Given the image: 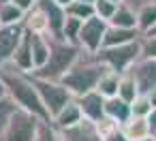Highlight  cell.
Segmentation results:
<instances>
[{
    "label": "cell",
    "instance_id": "cell-1",
    "mask_svg": "<svg viewBox=\"0 0 156 141\" xmlns=\"http://www.w3.org/2000/svg\"><path fill=\"white\" fill-rule=\"evenodd\" d=\"M0 79H2L5 88H7V96L24 111L37 115L41 122H51L39 92H37V86H34V79L32 75L20 71L13 62H7L0 66Z\"/></svg>",
    "mask_w": 156,
    "mask_h": 141
},
{
    "label": "cell",
    "instance_id": "cell-2",
    "mask_svg": "<svg viewBox=\"0 0 156 141\" xmlns=\"http://www.w3.org/2000/svg\"><path fill=\"white\" fill-rule=\"evenodd\" d=\"M109 69L96 58V54H88V51L81 49L79 58L75 60V64L71 66V71L60 79V83L75 98H79V96H83L88 92H94L96 86H98V81H101V77Z\"/></svg>",
    "mask_w": 156,
    "mask_h": 141
},
{
    "label": "cell",
    "instance_id": "cell-3",
    "mask_svg": "<svg viewBox=\"0 0 156 141\" xmlns=\"http://www.w3.org/2000/svg\"><path fill=\"white\" fill-rule=\"evenodd\" d=\"M49 60L43 69L34 71L32 77L34 79H43V81H60L69 71L71 66L75 64V60L79 58L81 54V47L64 41V39H51L49 37Z\"/></svg>",
    "mask_w": 156,
    "mask_h": 141
},
{
    "label": "cell",
    "instance_id": "cell-4",
    "mask_svg": "<svg viewBox=\"0 0 156 141\" xmlns=\"http://www.w3.org/2000/svg\"><path fill=\"white\" fill-rule=\"evenodd\" d=\"M96 58H98L109 71L122 75V73H126V71L141 58V45H139V41H135V43H128V45L103 47V49L96 54Z\"/></svg>",
    "mask_w": 156,
    "mask_h": 141
},
{
    "label": "cell",
    "instance_id": "cell-5",
    "mask_svg": "<svg viewBox=\"0 0 156 141\" xmlns=\"http://www.w3.org/2000/svg\"><path fill=\"white\" fill-rule=\"evenodd\" d=\"M39 126H41V120L37 115H32L24 109H17L7 124L2 141H37Z\"/></svg>",
    "mask_w": 156,
    "mask_h": 141
},
{
    "label": "cell",
    "instance_id": "cell-6",
    "mask_svg": "<svg viewBox=\"0 0 156 141\" xmlns=\"http://www.w3.org/2000/svg\"><path fill=\"white\" fill-rule=\"evenodd\" d=\"M32 79H34V77H32ZM34 86H37V92H39V96H41V100H43V105H45V109H47V113H49L51 120L75 98L60 81L34 79Z\"/></svg>",
    "mask_w": 156,
    "mask_h": 141
},
{
    "label": "cell",
    "instance_id": "cell-7",
    "mask_svg": "<svg viewBox=\"0 0 156 141\" xmlns=\"http://www.w3.org/2000/svg\"><path fill=\"white\" fill-rule=\"evenodd\" d=\"M107 22L101 19V17H90L81 24V30H79V47L88 54H98L103 49V39H105V32H107Z\"/></svg>",
    "mask_w": 156,
    "mask_h": 141
},
{
    "label": "cell",
    "instance_id": "cell-8",
    "mask_svg": "<svg viewBox=\"0 0 156 141\" xmlns=\"http://www.w3.org/2000/svg\"><path fill=\"white\" fill-rule=\"evenodd\" d=\"M126 73L135 79V83L139 88V94H150L156 88V60L139 58Z\"/></svg>",
    "mask_w": 156,
    "mask_h": 141
},
{
    "label": "cell",
    "instance_id": "cell-9",
    "mask_svg": "<svg viewBox=\"0 0 156 141\" xmlns=\"http://www.w3.org/2000/svg\"><path fill=\"white\" fill-rule=\"evenodd\" d=\"M26 34L24 24L17 26H0V66L13 60V54L17 49V45L22 43Z\"/></svg>",
    "mask_w": 156,
    "mask_h": 141
},
{
    "label": "cell",
    "instance_id": "cell-10",
    "mask_svg": "<svg viewBox=\"0 0 156 141\" xmlns=\"http://www.w3.org/2000/svg\"><path fill=\"white\" fill-rule=\"evenodd\" d=\"M37 7L45 13L47 22H49V34L51 39H62V30L66 24V11L64 7H60L54 0H37Z\"/></svg>",
    "mask_w": 156,
    "mask_h": 141
},
{
    "label": "cell",
    "instance_id": "cell-11",
    "mask_svg": "<svg viewBox=\"0 0 156 141\" xmlns=\"http://www.w3.org/2000/svg\"><path fill=\"white\" fill-rule=\"evenodd\" d=\"M79 107H81V113H83V120L96 124L105 118V98L94 90V92H88L83 96L77 98Z\"/></svg>",
    "mask_w": 156,
    "mask_h": 141
},
{
    "label": "cell",
    "instance_id": "cell-12",
    "mask_svg": "<svg viewBox=\"0 0 156 141\" xmlns=\"http://www.w3.org/2000/svg\"><path fill=\"white\" fill-rule=\"evenodd\" d=\"M79 122H83V113H81V107H79L77 98H73V100L51 120V126L58 128V130H69V128L77 126Z\"/></svg>",
    "mask_w": 156,
    "mask_h": 141
},
{
    "label": "cell",
    "instance_id": "cell-13",
    "mask_svg": "<svg viewBox=\"0 0 156 141\" xmlns=\"http://www.w3.org/2000/svg\"><path fill=\"white\" fill-rule=\"evenodd\" d=\"M122 132L128 141H145L152 137V130H150V124H147V118H137V115H130L122 126Z\"/></svg>",
    "mask_w": 156,
    "mask_h": 141
},
{
    "label": "cell",
    "instance_id": "cell-14",
    "mask_svg": "<svg viewBox=\"0 0 156 141\" xmlns=\"http://www.w3.org/2000/svg\"><path fill=\"white\" fill-rule=\"evenodd\" d=\"M60 135H62L64 141H103V137L98 135L96 126L92 122H88V120L79 122L77 126H73L69 130H60Z\"/></svg>",
    "mask_w": 156,
    "mask_h": 141
},
{
    "label": "cell",
    "instance_id": "cell-15",
    "mask_svg": "<svg viewBox=\"0 0 156 141\" xmlns=\"http://www.w3.org/2000/svg\"><path fill=\"white\" fill-rule=\"evenodd\" d=\"M141 39L139 30H124V28H113L107 26L105 39H103V47H118V45H128Z\"/></svg>",
    "mask_w": 156,
    "mask_h": 141
},
{
    "label": "cell",
    "instance_id": "cell-16",
    "mask_svg": "<svg viewBox=\"0 0 156 141\" xmlns=\"http://www.w3.org/2000/svg\"><path fill=\"white\" fill-rule=\"evenodd\" d=\"M11 62H13L20 71L32 75V71H34V60H32V45H30V34H28V32L24 34L22 43L17 45V49H15Z\"/></svg>",
    "mask_w": 156,
    "mask_h": 141
},
{
    "label": "cell",
    "instance_id": "cell-17",
    "mask_svg": "<svg viewBox=\"0 0 156 141\" xmlns=\"http://www.w3.org/2000/svg\"><path fill=\"white\" fill-rule=\"evenodd\" d=\"M30 34V32H28ZM30 45H32V60H34V71L43 69L49 60V37L45 34H30ZM32 71V73H34Z\"/></svg>",
    "mask_w": 156,
    "mask_h": 141
},
{
    "label": "cell",
    "instance_id": "cell-18",
    "mask_svg": "<svg viewBox=\"0 0 156 141\" xmlns=\"http://www.w3.org/2000/svg\"><path fill=\"white\" fill-rule=\"evenodd\" d=\"M130 115H133V111H130V105L128 103H124L118 96L105 98V118H109V120H113V122H118L122 126Z\"/></svg>",
    "mask_w": 156,
    "mask_h": 141
},
{
    "label": "cell",
    "instance_id": "cell-19",
    "mask_svg": "<svg viewBox=\"0 0 156 141\" xmlns=\"http://www.w3.org/2000/svg\"><path fill=\"white\" fill-rule=\"evenodd\" d=\"M24 28H26V32H30V34H49V22H47V17H45V13L34 5V9L30 11V13H26V17H24Z\"/></svg>",
    "mask_w": 156,
    "mask_h": 141
},
{
    "label": "cell",
    "instance_id": "cell-20",
    "mask_svg": "<svg viewBox=\"0 0 156 141\" xmlns=\"http://www.w3.org/2000/svg\"><path fill=\"white\" fill-rule=\"evenodd\" d=\"M109 26H113V28H124V30H137V13L130 9V7H126L124 2L118 7V11L113 13V17L107 22Z\"/></svg>",
    "mask_w": 156,
    "mask_h": 141
},
{
    "label": "cell",
    "instance_id": "cell-21",
    "mask_svg": "<svg viewBox=\"0 0 156 141\" xmlns=\"http://www.w3.org/2000/svg\"><path fill=\"white\" fill-rule=\"evenodd\" d=\"M137 96H139V88H137L135 79L128 73H122L120 75V83H118V98H122L124 103L133 105V100Z\"/></svg>",
    "mask_w": 156,
    "mask_h": 141
},
{
    "label": "cell",
    "instance_id": "cell-22",
    "mask_svg": "<svg viewBox=\"0 0 156 141\" xmlns=\"http://www.w3.org/2000/svg\"><path fill=\"white\" fill-rule=\"evenodd\" d=\"M118 83H120V75L113 73V71H107L101 77V81L96 86V92L103 98H113V96H118Z\"/></svg>",
    "mask_w": 156,
    "mask_h": 141
},
{
    "label": "cell",
    "instance_id": "cell-23",
    "mask_svg": "<svg viewBox=\"0 0 156 141\" xmlns=\"http://www.w3.org/2000/svg\"><path fill=\"white\" fill-rule=\"evenodd\" d=\"M24 17H26V13L20 11L13 2L0 5V26H17V24H24Z\"/></svg>",
    "mask_w": 156,
    "mask_h": 141
},
{
    "label": "cell",
    "instance_id": "cell-24",
    "mask_svg": "<svg viewBox=\"0 0 156 141\" xmlns=\"http://www.w3.org/2000/svg\"><path fill=\"white\" fill-rule=\"evenodd\" d=\"M154 26H156V5L139 9L137 11V30L141 34H147Z\"/></svg>",
    "mask_w": 156,
    "mask_h": 141
},
{
    "label": "cell",
    "instance_id": "cell-25",
    "mask_svg": "<svg viewBox=\"0 0 156 141\" xmlns=\"http://www.w3.org/2000/svg\"><path fill=\"white\" fill-rule=\"evenodd\" d=\"M66 17H75V19H79V22H86V19H90V17H94V5H83V2H71L66 9Z\"/></svg>",
    "mask_w": 156,
    "mask_h": 141
},
{
    "label": "cell",
    "instance_id": "cell-26",
    "mask_svg": "<svg viewBox=\"0 0 156 141\" xmlns=\"http://www.w3.org/2000/svg\"><path fill=\"white\" fill-rule=\"evenodd\" d=\"M17 109H20V107H17L9 96L0 98V139H2V135H5V130H7V124H9L11 115H13Z\"/></svg>",
    "mask_w": 156,
    "mask_h": 141
},
{
    "label": "cell",
    "instance_id": "cell-27",
    "mask_svg": "<svg viewBox=\"0 0 156 141\" xmlns=\"http://www.w3.org/2000/svg\"><path fill=\"white\" fill-rule=\"evenodd\" d=\"M81 24H83V22L75 19V17H66V24H64V30H62V39L79 47V43H77V41H79V30H81Z\"/></svg>",
    "mask_w": 156,
    "mask_h": 141
},
{
    "label": "cell",
    "instance_id": "cell-28",
    "mask_svg": "<svg viewBox=\"0 0 156 141\" xmlns=\"http://www.w3.org/2000/svg\"><path fill=\"white\" fill-rule=\"evenodd\" d=\"M118 7L120 5L111 2V0H96V2H94V15L105 19V22H109L113 17V13L118 11Z\"/></svg>",
    "mask_w": 156,
    "mask_h": 141
},
{
    "label": "cell",
    "instance_id": "cell-29",
    "mask_svg": "<svg viewBox=\"0 0 156 141\" xmlns=\"http://www.w3.org/2000/svg\"><path fill=\"white\" fill-rule=\"evenodd\" d=\"M152 103H150V98L145 96V94H139L135 100H133V105H130V111H133V115H137V118H147L150 113H152Z\"/></svg>",
    "mask_w": 156,
    "mask_h": 141
},
{
    "label": "cell",
    "instance_id": "cell-30",
    "mask_svg": "<svg viewBox=\"0 0 156 141\" xmlns=\"http://www.w3.org/2000/svg\"><path fill=\"white\" fill-rule=\"evenodd\" d=\"M37 141H64V139H62L60 130H56V128L51 126V122H41Z\"/></svg>",
    "mask_w": 156,
    "mask_h": 141
},
{
    "label": "cell",
    "instance_id": "cell-31",
    "mask_svg": "<svg viewBox=\"0 0 156 141\" xmlns=\"http://www.w3.org/2000/svg\"><path fill=\"white\" fill-rule=\"evenodd\" d=\"M139 45H141V58L156 60V39H154V37H145V34H141Z\"/></svg>",
    "mask_w": 156,
    "mask_h": 141
},
{
    "label": "cell",
    "instance_id": "cell-32",
    "mask_svg": "<svg viewBox=\"0 0 156 141\" xmlns=\"http://www.w3.org/2000/svg\"><path fill=\"white\" fill-rule=\"evenodd\" d=\"M94 126H96V130H98V135H101L103 139H105L107 135H111L113 130H118V128H120V124H118V122H113V120H109V118H103V120H101V122H96Z\"/></svg>",
    "mask_w": 156,
    "mask_h": 141
},
{
    "label": "cell",
    "instance_id": "cell-33",
    "mask_svg": "<svg viewBox=\"0 0 156 141\" xmlns=\"http://www.w3.org/2000/svg\"><path fill=\"white\" fill-rule=\"evenodd\" d=\"M124 5H126V7H130V9L137 13V11H139V9H143V7L156 5V0H124Z\"/></svg>",
    "mask_w": 156,
    "mask_h": 141
},
{
    "label": "cell",
    "instance_id": "cell-34",
    "mask_svg": "<svg viewBox=\"0 0 156 141\" xmlns=\"http://www.w3.org/2000/svg\"><path fill=\"white\" fill-rule=\"evenodd\" d=\"M11 2L20 9V11H24V13H30L32 9H34V5H37V0H11Z\"/></svg>",
    "mask_w": 156,
    "mask_h": 141
},
{
    "label": "cell",
    "instance_id": "cell-35",
    "mask_svg": "<svg viewBox=\"0 0 156 141\" xmlns=\"http://www.w3.org/2000/svg\"><path fill=\"white\" fill-rule=\"evenodd\" d=\"M103 141H128L126 137H124V132H122V128H118V130H113L111 135H107Z\"/></svg>",
    "mask_w": 156,
    "mask_h": 141
},
{
    "label": "cell",
    "instance_id": "cell-36",
    "mask_svg": "<svg viewBox=\"0 0 156 141\" xmlns=\"http://www.w3.org/2000/svg\"><path fill=\"white\" fill-rule=\"evenodd\" d=\"M147 124H150V130L156 132V109H152V113L147 115Z\"/></svg>",
    "mask_w": 156,
    "mask_h": 141
},
{
    "label": "cell",
    "instance_id": "cell-37",
    "mask_svg": "<svg viewBox=\"0 0 156 141\" xmlns=\"http://www.w3.org/2000/svg\"><path fill=\"white\" fill-rule=\"evenodd\" d=\"M145 96H147V98H150V103H152V107H154V109H156V88H154V90H152V92H150V94H145Z\"/></svg>",
    "mask_w": 156,
    "mask_h": 141
},
{
    "label": "cell",
    "instance_id": "cell-38",
    "mask_svg": "<svg viewBox=\"0 0 156 141\" xmlns=\"http://www.w3.org/2000/svg\"><path fill=\"white\" fill-rule=\"evenodd\" d=\"M54 2H58L60 7H64V9H66V7H69L71 2H75V0H54Z\"/></svg>",
    "mask_w": 156,
    "mask_h": 141
},
{
    "label": "cell",
    "instance_id": "cell-39",
    "mask_svg": "<svg viewBox=\"0 0 156 141\" xmlns=\"http://www.w3.org/2000/svg\"><path fill=\"white\" fill-rule=\"evenodd\" d=\"M5 96H7V88H5L2 79H0V98H5Z\"/></svg>",
    "mask_w": 156,
    "mask_h": 141
},
{
    "label": "cell",
    "instance_id": "cell-40",
    "mask_svg": "<svg viewBox=\"0 0 156 141\" xmlns=\"http://www.w3.org/2000/svg\"><path fill=\"white\" fill-rule=\"evenodd\" d=\"M145 37H154V39H156V26H154V28H152V30H150Z\"/></svg>",
    "mask_w": 156,
    "mask_h": 141
},
{
    "label": "cell",
    "instance_id": "cell-41",
    "mask_svg": "<svg viewBox=\"0 0 156 141\" xmlns=\"http://www.w3.org/2000/svg\"><path fill=\"white\" fill-rule=\"evenodd\" d=\"M77 2H83V5H94L96 0H77Z\"/></svg>",
    "mask_w": 156,
    "mask_h": 141
},
{
    "label": "cell",
    "instance_id": "cell-42",
    "mask_svg": "<svg viewBox=\"0 0 156 141\" xmlns=\"http://www.w3.org/2000/svg\"><path fill=\"white\" fill-rule=\"evenodd\" d=\"M111 2H115V5H122V2H124V0H111Z\"/></svg>",
    "mask_w": 156,
    "mask_h": 141
},
{
    "label": "cell",
    "instance_id": "cell-43",
    "mask_svg": "<svg viewBox=\"0 0 156 141\" xmlns=\"http://www.w3.org/2000/svg\"><path fill=\"white\" fill-rule=\"evenodd\" d=\"M7 2H11V0H0V5H7Z\"/></svg>",
    "mask_w": 156,
    "mask_h": 141
},
{
    "label": "cell",
    "instance_id": "cell-44",
    "mask_svg": "<svg viewBox=\"0 0 156 141\" xmlns=\"http://www.w3.org/2000/svg\"><path fill=\"white\" fill-rule=\"evenodd\" d=\"M152 139H154V141H156V132H152Z\"/></svg>",
    "mask_w": 156,
    "mask_h": 141
},
{
    "label": "cell",
    "instance_id": "cell-45",
    "mask_svg": "<svg viewBox=\"0 0 156 141\" xmlns=\"http://www.w3.org/2000/svg\"><path fill=\"white\" fill-rule=\"evenodd\" d=\"M145 141H154V139H152V137H150V139H145Z\"/></svg>",
    "mask_w": 156,
    "mask_h": 141
},
{
    "label": "cell",
    "instance_id": "cell-46",
    "mask_svg": "<svg viewBox=\"0 0 156 141\" xmlns=\"http://www.w3.org/2000/svg\"><path fill=\"white\" fill-rule=\"evenodd\" d=\"M0 141H2V139H0Z\"/></svg>",
    "mask_w": 156,
    "mask_h": 141
}]
</instances>
